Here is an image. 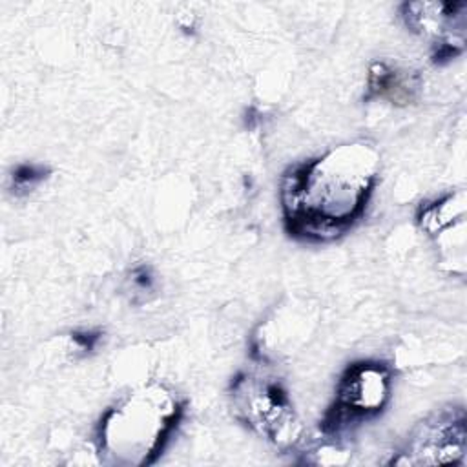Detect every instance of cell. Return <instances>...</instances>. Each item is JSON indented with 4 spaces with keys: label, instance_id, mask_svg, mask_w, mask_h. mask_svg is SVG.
Segmentation results:
<instances>
[{
    "label": "cell",
    "instance_id": "obj_1",
    "mask_svg": "<svg viewBox=\"0 0 467 467\" xmlns=\"http://www.w3.org/2000/svg\"><path fill=\"white\" fill-rule=\"evenodd\" d=\"M378 166L379 159L370 144L352 142L288 168L279 192L288 235L325 243L347 234L367 208Z\"/></svg>",
    "mask_w": 467,
    "mask_h": 467
},
{
    "label": "cell",
    "instance_id": "obj_2",
    "mask_svg": "<svg viewBox=\"0 0 467 467\" xmlns=\"http://www.w3.org/2000/svg\"><path fill=\"white\" fill-rule=\"evenodd\" d=\"M182 416V405L161 385L135 390L111 407L99 425V451L119 465L155 460Z\"/></svg>",
    "mask_w": 467,
    "mask_h": 467
},
{
    "label": "cell",
    "instance_id": "obj_3",
    "mask_svg": "<svg viewBox=\"0 0 467 467\" xmlns=\"http://www.w3.org/2000/svg\"><path fill=\"white\" fill-rule=\"evenodd\" d=\"M390 396V370L385 363H352L339 379L336 398L323 416L325 434L343 432L378 416Z\"/></svg>",
    "mask_w": 467,
    "mask_h": 467
},
{
    "label": "cell",
    "instance_id": "obj_4",
    "mask_svg": "<svg viewBox=\"0 0 467 467\" xmlns=\"http://www.w3.org/2000/svg\"><path fill=\"white\" fill-rule=\"evenodd\" d=\"M232 396L239 418L275 445H294L299 440V421L286 392L277 383L244 376L234 381Z\"/></svg>",
    "mask_w": 467,
    "mask_h": 467
},
{
    "label": "cell",
    "instance_id": "obj_5",
    "mask_svg": "<svg viewBox=\"0 0 467 467\" xmlns=\"http://www.w3.org/2000/svg\"><path fill=\"white\" fill-rule=\"evenodd\" d=\"M467 418L462 407H449L421 421L410 436L401 458L392 463L432 465L460 463L467 449Z\"/></svg>",
    "mask_w": 467,
    "mask_h": 467
},
{
    "label": "cell",
    "instance_id": "obj_6",
    "mask_svg": "<svg viewBox=\"0 0 467 467\" xmlns=\"http://www.w3.org/2000/svg\"><path fill=\"white\" fill-rule=\"evenodd\" d=\"M465 2H405L401 18L405 26L434 40V62L451 60L465 44Z\"/></svg>",
    "mask_w": 467,
    "mask_h": 467
},
{
    "label": "cell",
    "instance_id": "obj_7",
    "mask_svg": "<svg viewBox=\"0 0 467 467\" xmlns=\"http://www.w3.org/2000/svg\"><path fill=\"white\" fill-rule=\"evenodd\" d=\"M367 89V100L387 99L392 104H405L414 99L418 84L409 73L398 71L383 62H376L368 71Z\"/></svg>",
    "mask_w": 467,
    "mask_h": 467
},
{
    "label": "cell",
    "instance_id": "obj_8",
    "mask_svg": "<svg viewBox=\"0 0 467 467\" xmlns=\"http://www.w3.org/2000/svg\"><path fill=\"white\" fill-rule=\"evenodd\" d=\"M465 217V195L463 192L451 193L440 201L423 204L418 213V223L421 230L429 235H441L445 230L454 226L456 221Z\"/></svg>",
    "mask_w": 467,
    "mask_h": 467
},
{
    "label": "cell",
    "instance_id": "obj_9",
    "mask_svg": "<svg viewBox=\"0 0 467 467\" xmlns=\"http://www.w3.org/2000/svg\"><path fill=\"white\" fill-rule=\"evenodd\" d=\"M47 173H49V170L40 164H20L13 170L11 188L16 195L27 193L33 188H36L47 177Z\"/></svg>",
    "mask_w": 467,
    "mask_h": 467
},
{
    "label": "cell",
    "instance_id": "obj_10",
    "mask_svg": "<svg viewBox=\"0 0 467 467\" xmlns=\"http://www.w3.org/2000/svg\"><path fill=\"white\" fill-rule=\"evenodd\" d=\"M131 275H133V277H131V283H133L139 290H142V292L153 290V277H151V274H150V270H148L146 266L135 268Z\"/></svg>",
    "mask_w": 467,
    "mask_h": 467
},
{
    "label": "cell",
    "instance_id": "obj_11",
    "mask_svg": "<svg viewBox=\"0 0 467 467\" xmlns=\"http://www.w3.org/2000/svg\"><path fill=\"white\" fill-rule=\"evenodd\" d=\"M71 337H73V341H75L82 350H93L95 345H97L99 339H100V334H99V332H89V330H86V332H75V334H71Z\"/></svg>",
    "mask_w": 467,
    "mask_h": 467
}]
</instances>
